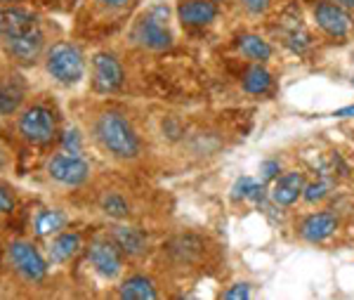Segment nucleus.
Wrapping results in <instances>:
<instances>
[{
  "mask_svg": "<svg viewBox=\"0 0 354 300\" xmlns=\"http://www.w3.org/2000/svg\"><path fill=\"white\" fill-rule=\"evenodd\" d=\"M19 132L26 142L33 144H48L55 135V116L45 107H31L21 114Z\"/></svg>",
  "mask_w": 354,
  "mask_h": 300,
  "instance_id": "nucleus-4",
  "label": "nucleus"
},
{
  "mask_svg": "<svg viewBox=\"0 0 354 300\" xmlns=\"http://www.w3.org/2000/svg\"><path fill=\"white\" fill-rule=\"evenodd\" d=\"M62 224H64V215H62V213L45 211L38 215V220H36V232L41 236L53 234V232H57V229H62Z\"/></svg>",
  "mask_w": 354,
  "mask_h": 300,
  "instance_id": "nucleus-22",
  "label": "nucleus"
},
{
  "mask_svg": "<svg viewBox=\"0 0 354 300\" xmlns=\"http://www.w3.org/2000/svg\"><path fill=\"white\" fill-rule=\"evenodd\" d=\"M302 192H305V175L293 170L279 177L272 189V199H274V204H279V206H290L298 201V196H302Z\"/></svg>",
  "mask_w": 354,
  "mask_h": 300,
  "instance_id": "nucleus-10",
  "label": "nucleus"
},
{
  "mask_svg": "<svg viewBox=\"0 0 354 300\" xmlns=\"http://www.w3.org/2000/svg\"><path fill=\"white\" fill-rule=\"evenodd\" d=\"M335 227H338L335 215H330V213H314V215L305 218V222L300 224V234H302V239L312 241V244H319V241L328 239V236L335 232Z\"/></svg>",
  "mask_w": 354,
  "mask_h": 300,
  "instance_id": "nucleus-13",
  "label": "nucleus"
},
{
  "mask_svg": "<svg viewBox=\"0 0 354 300\" xmlns=\"http://www.w3.org/2000/svg\"><path fill=\"white\" fill-rule=\"evenodd\" d=\"M0 168H3V154H0Z\"/></svg>",
  "mask_w": 354,
  "mask_h": 300,
  "instance_id": "nucleus-33",
  "label": "nucleus"
},
{
  "mask_svg": "<svg viewBox=\"0 0 354 300\" xmlns=\"http://www.w3.org/2000/svg\"><path fill=\"white\" fill-rule=\"evenodd\" d=\"M243 88H245V92H250V95H265V92L272 88L270 71L260 64L250 67L243 76Z\"/></svg>",
  "mask_w": 354,
  "mask_h": 300,
  "instance_id": "nucleus-19",
  "label": "nucleus"
},
{
  "mask_svg": "<svg viewBox=\"0 0 354 300\" xmlns=\"http://www.w3.org/2000/svg\"><path fill=\"white\" fill-rule=\"evenodd\" d=\"M262 194H265V187L258 182H253L250 177H239L236 184H234L232 189V199H253L258 201L262 199Z\"/></svg>",
  "mask_w": 354,
  "mask_h": 300,
  "instance_id": "nucleus-21",
  "label": "nucleus"
},
{
  "mask_svg": "<svg viewBox=\"0 0 354 300\" xmlns=\"http://www.w3.org/2000/svg\"><path fill=\"white\" fill-rule=\"evenodd\" d=\"M90 263L95 265V270L106 279H113L121 272V256H118V248L109 244V241H95L88 251Z\"/></svg>",
  "mask_w": 354,
  "mask_h": 300,
  "instance_id": "nucleus-9",
  "label": "nucleus"
},
{
  "mask_svg": "<svg viewBox=\"0 0 354 300\" xmlns=\"http://www.w3.org/2000/svg\"><path fill=\"white\" fill-rule=\"evenodd\" d=\"M314 19H317L319 28H324L328 36L342 38L352 31V17L338 3H328V0L319 3L317 10H314Z\"/></svg>",
  "mask_w": 354,
  "mask_h": 300,
  "instance_id": "nucleus-7",
  "label": "nucleus"
},
{
  "mask_svg": "<svg viewBox=\"0 0 354 300\" xmlns=\"http://www.w3.org/2000/svg\"><path fill=\"white\" fill-rule=\"evenodd\" d=\"M43 48V33L38 28L33 31L24 33V36H17V38H8V50L10 55H15L19 62H31L36 60L38 53Z\"/></svg>",
  "mask_w": 354,
  "mask_h": 300,
  "instance_id": "nucleus-14",
  "label": "nucleus"
},
{
  "mask_svg": "<svg viewBox=\"0 0 354 300\" xmlns=\"http://www.w3.org/2000/svg\"><path fill=\"white\" fill-rule=\"evenodd\" d=\"M81 251V236L78 234H59L50 246V258L53 263H64Z\"/></svg>",
  "mask_w": 354,
  "mask_h": 300,
  "instance_id": "nucleus-17",
  "label": "nucleus"
},
{
  "mask_svg": "<svg viewBox=\"0 0 354 300\" xmlns=\"http://www.w3.org/2000/svg\"><path fill=\"white\" fill-rule=\"evenodd\" d=\"M335 3L340 5V8H345V10H350V8H354V0H335Z\"/></svg>",
  "mask_w": 354,
  "mask_h": 300,
  "instance_id": "nucleus-31",
  "label": "nucleus"
},
{
  "mask_svg": "<svg viewBox=\"0 0 354 300\" xmlns=\"http://www.w3.org/2000/svg\"><path fill=\"white\" fill-rule=\"evenodd\" d=\"M239 50H241V55H245L248 60H258V62H265L272 57V45L267 43L265 38L250 36V33L239 38Z\"/></svg>",
  "mask_w": 354,
  "mask_h": 300,
  "instance_id": "nucleus-18",
  "label": "nucleus"
},
{
  "mask_svg": "<svg viewBox=\"0 0 354 300\" xmlns=\"http://www.w3.org/2000/svg\"><path fill=\"white\" fill-rule=\"evenodd\" d=\"M10 261H12L15 270L19 272L24 279L28 281H41L45 274H48V265L41 258V253L36 251L31 244H24V241H15L8 248Z\"/></svg>",
  "mask_w": 354,
  "mask_h": 300,
  "instance_id": "nucleus-5",
  "label": "nucleus"
},
{
  "mask_svg": "<svg viewBox=\"0 0 354 300\" xmlns=\"http://www.w3.org/2000/svg\"><path fill=\"white\" fill-rule=\"evenodd\" d=\"M10 209H12V199H10L8 192L0 187V213H5V211H10Z\"/></svg>",
  "mask_w": 354,
  "mask_h": 300,
  "instance_id": "nucleus-29",
  "label": "nucleus"
},
{
  "mask_svg": "<svg viewBox=\"0 0 354 300\" xmlns=\"http://www.w3.org/2000/svg\"><path fill=\"white\" fill-rule=\"evenodd\" d=\"M102 3H106V5H123V3H128V0H102Z\"/></svg>",
  "mask_w": 354,
  "mask_h": 300,
  "instance_id": "nucleus-32",
  "label": "nucleus"
},
{
  "mask_svg": "<svg viewBox=\"0 0 354 300\" xmlns=\"http://www.w3.org/2000/svg\"><path fill=\"white\" fill-rule=\"evenodd\" d=\"M95 69V88L100 92H111L123 85V67L113 55L100 53L93 60Z\"/></svg>",
  "mask_w": 354,
  "mask_h": 300,
  "instance_id": "nucleus-8",
  "label": "nucleus"
},
{
  "mask_svg": "<svg viewBox=\"0 0 354 300\" xmlns=\"http://www.w3.org/2000/svg\"><path fill=\"white\" fill-rule=\"evenodd\" d=\"M241 3L245 5V10H250V12H255V15L265 12V10L270 8V0H241Z\"/></svg>",
  "mask_w": 354,
  "mask_h": 300,
  "instance_id": "nucleus-27",
  "label": "nucleus"
},
{
  "mask_svg": "<svg viewBox=\"0 0 354 300\" xmlns=\"http://www.w3.org/2000/svg\"><path fill=\"white\" fill-rule=\"evenodd\" d=\"M113 241H116V246L121 248L123 253H128V256H142L147 248L145 234L135 227H116Z\"/></svg>",
  "mask_w": 354,
  "mask_h": 300,
  "instance_id": "nucleus-15",
  "label": "nucleus"
},
{
  "mask_svg": "<svg viewBox=\"0 0 354 300\" xmlns=\"http://www.w3.org/2000/svg\"><path fill=\"white\" fill-rule=\"evenodd\" d=\"M333 116H335V118H350V116H354V105L342 107V109H335Z\"/></svg>",
  "mask_w": 354,
  "mask_h": 300,
  "instance_id": "nucleus-30",
  "label": "nucleus"
},
{
  "mask_svg": "<svg viewBox=\"0 0 354 300\" xmlns=\"http://www.w3.org/2000/svg\"><path fill=\"white\" fill-rule=\"evenodd\" d=\"M279 173V164L277 161H267V164H262V177L265 180H272V177H277Z\"/></svg>",
  "mask_w": 354,
  "mask_h": 300,
  "instance_id": "nucleus-28",
  "label": "nucleus"
},
{
  "mask_svg": "<svg viewBox=\"0 0 354 300\" xmlns=\"http://www.w3.org/2000/svg\"><path fill=\"white\" fill-rule=\"evenodd\" d=\"M62 144H64V149H66L68 154H78V152H81V140H78V132L76 130H66Z\"/></svg>",
  "mask_w": 354,
  "mask_h": 300,
  "instance_id": "nucleus-25",
  "label": "nucleus"
},
{
  "mask_svg": "<svg viewBox=\"0 0 354 300\" xmlns=\"http://www.w3.org/2000/svg\"><path fill=\"white\" fill-rule=\"evenodd\" d=\"M48 170L57 182L71 184V187L83 184L90 175L88 164H85L78 154H59V157H55L53 161H50Z\"/></svg>",
  "mask_w": 354,
  "mask_h": 300,
  "instance_id": "nucleus-6",
  "label": "nucleus"
},
{
  "mask_svg": "<svg viewBox=\"0 0 354 300\" xmlns=\"http://www.w3.org/2000/svg\"><path fill=\"white\" fill-rule=\"evenodd\" d=\"M250 296V288L248 284H234L230 291H225V298L227 300H243Z\"/></svg>",
  "mask_w": 354,
  "mask_h": 300,
  "instance_id": "nucleus-26",
  "label": "nucleus"
},
{
  "mask_svg": "<svg viewBox=\"0 0 354 300\" xmlns=\"http://www.w3.org/2000/svg\"><path fill=\"white\" fill-rule=\"evenodd\" d=\"M121 298L123 300H153L156 298V288H153V281L147 279V276H130L121 286Z\"/></svg>",
  "mask_w": 354,
  "mask_h": 300,
  "instance_id": "nucleus-16",
  "label": "nucleus"
},
{
  "mask_svg": "<svg viewBox=\"0 0 354 300\" xmlns=\"http://www.w3.org/2000/svg\"><path fill=\"white\" fill-rule=\"evenodd\" d=\"M48 71L53 73V78H57L59 83L71 85L78 78H83L85 64H83V55L78 53V48L68 43H59L50 50L48 55Z\"/></svg>",
  "mask_w": 354,
  "mask_h": 300,
  "instance_id": "nucleus-2",
  "label": "nucleus"
},
{
  "mask_svg": "<svg viewBox=\"0 0 354 300\" xmlns=\"http://www.w3.org/2000/svg\"><path fill=\"white\" fill-rule=\"evenodd\" d=\"M36 17L24 12V10H0V36L3 38H17L33 31Z\"/></svg>",
  "mask_w": 354,
  "mask_h": 300,
  "instance_id": "nucleus-11",
  "label": "nucleus"
},
{
  "mask_svg": "<svg viewBox=\"0 0 354 300\" xmlns=\"http://www.w3.org/2000/svg\"><path fill=\"white\" fill-rule=\"evenodd\" d=\"M97 137L104 144V149H109L118 159H135L140 154V140L135 130L130 128L128 121L113 112L102 114L97 121Z\"/></svg>",
  "mask_w": 354,
  "mask_h": 300,
  "instance_id": "nucleus-1",
  "label": "nucleus"
},
{
  "mask_svg": "<svg viewBox=\"0 0 354 300\" xmlns=\"http://www.w3.org/2000/svg\"><path fill=\"white\" fill-rule=\"evenodd\" d=\"M177 15H180L182 24L203 26L215 19L218 8H215V3H210V0H187V3H182L180 8H177Z\"/></svg>",
  "mask_w": 354,
  "mask_h": 300,
  "instance_id": "nucleus-12",
  "label": "nucleus"
},
{
  "mask_svg": "<svg viewBox=\"0 0 354 300\" xmlns=\"http://www.w3.org/2000/svg\"><path fill=\"white\" fill-rule=\"evenodd\" d=\"M102 209H104L106 215H111V218H125V215H128V204H125L118 194L104 196V201H102Z\"/></svg>",
  "mask_w": 354,
  "mask_h": 300,
  "instance_id": "nucleus-23",
  "label": "nucleus"
},
{
  "mask_svg": "<svg viewBox=\"0 0 354 300\" xmlns=\"http://www.w3.org/2000/svg\"><path fill=\"white\" fill-rule=\"evenodd\" d=\"M168 10L163 5L153 8L145 19L140 21L135 31V38L140 40V45L149 50H165L170 48V31H168Z\"/></svg>",
  "mask_w": 354,
  "mask_h": 300,
  "instance_id": "nucleus-3",
  "label": "nucleus"
},
{
  "mask_svg": "<svg viewBox=\"0 0 354 300\" xmlns=\"http://www.w3.org/2000/svg\"><path fill=\"white\" fill-rule=\"evenodd\" d=\"M326 194H328V182H312V184H305V192H302V196H305V201H310V204H314V201H322Z\"/></svg>",
  "mask_w": 354,
  "mask_h": 300,
  "instance_id": "nucleus-24",
  "label": "nucleus"
},
{
  "mask_svg": "<svg viewBox=\"0 0 354 300\" xmlns=\"http://www.w3.org/2000/svg\"><path fill=\"white\" fill-rule=\"evenodd\" d=\"M21 100H24L21 85H17L15 80L0 83V114H3V116H8V114H12L15 109H19Z\"/></svg>",
  "mask_w": 354,
  "mask_h": 300,
  "instance_id": "nucleus-20",
  "label": "nucleus"
}]
</instances>
